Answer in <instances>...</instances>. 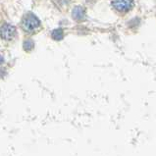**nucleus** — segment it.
<instances>
[{
	"label": "nucleus",
	"instance_id": "obj_1",
	"mask_svg": "<svg viewBox=\"0 0 156 156\" xmlns=\"http://www.w3.org/2000/svg\"><path fill=\"white\" fill-rule=\"evenodd\" d=\"M39 27H41V20L33 13H28L22 20V28L29 34L34 33L39 29Z\"/></svg>",
	"mask_w": 156,
	"mask_h": 156
},
{
	"label": "nucleus",
	"instance_id": "obj_2",
	"mask_svg": "<svg viewBox=\"0 0 156 156\" xmlns=\"http://www.w3.org/2000/svg\"><path fill=\"white\" fill-rule=\"evenodd\" d=\"M16 34H17L16 28L10 24H4L0 28V35L5 41H12L16 37Z\"/></svg>",
	"mask_w": 156,
	"mask_h": 156
},
{
	"label": "nucleus",
	"instance_id": "obj_3",
	"mask_svg": "<svg viewBox=\"0 0 156 156\" xmlns=\"http://www.w3.org/2000/svg\"><path fill=\"white\" fill-rule=\"evenodd\" d=\"M112 6L119 12H128L133 6V0H112Z\"/></svg>",
	"mask_w": 156,
	"mask_h": 156
},
{
	"label": "nucleus",
	"instance_id": "obj_4",
	"mask_svg": "<svg viewBox=\"0 0 156 156\" xmlns=\"http://www.w3.org/2000/svg\"><path fill=\"white\" fill-rule=\"evenodd\" d=\"M72 16L75 20L81 21L86 17V11L82 6H76L72 11Z\"/></svg>",
	"mask_w": 156,
	"mask_h": 156
},
{
	"label": "nucleus",
	"instance_id": "obj_5",
	"mask_svg": "<svg viewBox=\"0 0 156 156\" xmlns=\"http://www.w3.org/2000/svg\"><path fill=\"white\" fill-rule=\"evenodd\" d=\"M51 37L54 39V41H62L64 37V32L62 29H56L54 30H52L51 33Z\"/></svg>",
	"mask_w": 156,
	"mask_h": 156
},
{
	"label": "nucleus",
	"instance_id": "obj_6",
	"mask_svg": "<svg viewBox=\"0 0 156 156\" xmlns=\"http://www.w3.org/2000/svg\"><path fill=\"white\" fill-rule=\"evenodd\" d=\"M34 46V43L32 39H27V41H25L23 43V48L27 52H30V50H33Z\"/></svg>",
	"mask_w": 156,
	"mask_h": 156
},
{
	"label": "nucleus",
	"instance_id": "obj_7",
	"mask_svg": "<svg viewBox=\"0 0 156 156\" xmlns=\"http://www.w3.org/2000/svg\"><path fill=\"white\" fill-rule=\"evenodd\" d=\"M3 62H4V58H3V56L1 54H0V65H1Z\"/></svg>",
	"mask_w": 156,
	"mask_h": 156
}]
</instances>
